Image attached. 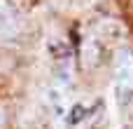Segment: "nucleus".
Wrapping results in <instances>:
<instances>
[{"mask_svg": "<svg viewBox=\"0 0 133 129\" xmlns=\"http://www.w3.org/2000/svg\"><path fill=\"white\" fill-rule=\"evenodd\" d=\"M115 75L117 82L124 89H133V54L131 52H119L117 54V63H115Z\"/></svg>", "mask_w": 133, "mask_h": 129, "instance_id": "1", "label": "nucleus"}, {"mask_svg": "<svg viewBox=\"0 0 133 129\" xmlns=\"http://www.w3.org/2000/svg\"><path fill=\"white\" fill-rule=\"evenodd\" d=\"M98 33L103 35V38H122V26L117 24V21H101L98 24Z\"/></svg>", "mask_w": 133, "mask_h": 129, "instance_id": "2", "label": "nucleus"}, {"mask_svg": "<svg viewBox=\"0 0 133 129\" xmlns=\"http://www.w3.org/2000/svg\"><path fill=\"white\" fill-rule=\"evenodd\" d=\"M82 59H84L87 66H96V61H98V47L94 42H87L84 45V52H82Z\"/></svg>", "mask_w": 133, "mask_h": 129, "instance_id": "3", "label": "nucleus"}, {"mask_svg": "<svg viewBox=\"0 0 133 129\" xmlns=\"http://www.w3.org/2000/svg\"><path fill=\"white\" fill-rule=\"evenodd\" d=\"M2 122H5V110L0 108V125H2Z\"/></svg>", "mask_w": 133, "mask_h": 129, "instance_id": "4", "label": "nucleus"}]
</instances>
